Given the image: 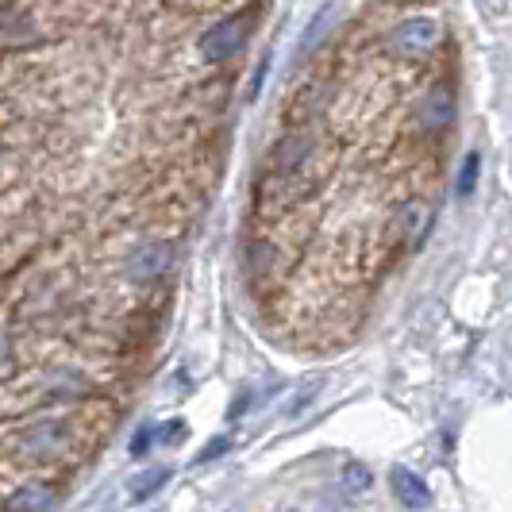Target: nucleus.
Wrapping results in <instances>:
<instances>
[{"instance_id": "20e7f679", "label": "nucleus", "mask_w": 512, "mask_h": 512, "mask_svg": "<svg viewBox=\"0 0 512 512\" xmlns=\"http://www.w3.org/2000/svg\"><path fill=\"white\" fill-rule=\"evenodd\" d=\"M451 120H455V93H451V85H436L420 104V128L443 131L451 128Z\"/></svg>"}, {"instance_id": "f8f14e48", "label": "nucleus", "mask_w": 512, "mask_h": 512, "mask_svg": "<svg viewBox=\"0 0 512 512\" xmlns=\"http://www.w3.org/2000/svg\"><path fill=\"white\" fill-rule=\"evenodd\" d=\"M158 482H166V470H151L147 478H139V486H135V497H143L147 489H158Z\"/></svg>"}, {"instance_id": "7ed1b4c3", "label": "nucleus", "mask_w": 512, "mask_h": 512, "mask_svg": "<svg viewBox=\"0 0 512 512\" xmlns=\"http://www.w3.org/2000/svg\"><path fill=\"white\" fill-rule=\"evenodd\" d=\"M243 35H247V16H228L220 24H212L201 35V58L208 62H220V58H231V54L243 47Z\"/></svg>"}, {"instance_id": "0eeeda50", "label": "nucleus", "mask_w": 512, "mask_h": 512, "mask_svg": "<svg viewBox=\"0 0 512 512\" xmlns=\"http://www.w3.org/2000/svg\"><path fill=\"white\" fill-rule=\"evenodd\" d=\"M8 509L12 512H47L58 509V493L51 486H24L8 497Z\"/></svg>"}, {"instance_id": "f03ea898", "label": "nucleus", "mask_w": 512, "mask_h": 512, "mask_svg": "<svg viewBox=\"0 0 512 512\" xmlns=\"http://www.w3.org/2000/svg\"><path fill=\"white\" fill-rule=\"evenodd\" d=\"M439 35H443V27L436 16H412L393 31V51L405 54V58H420L436 47Z\"/></svg>"}, {"instance_id": "1a4fd4ad", "label": "nucleus", "mask_w": 512, "mask_h": 512, "mask_svg": "<svg viewBox=\"0 0 512 512\" xmlns=\"http://www.w3.org/2000/svg\"><path fill=\"white\" fill-rule=\"evenodd\" d=\"M27 447L39 455V459H47V455H58V447H62V428H54V424H43V428H35L31 439H27Z\"/></svg>"}, {"instance_id": "6e6552de", "label": "nucleus", "mask_w": 512, "mask_h": 512, "mask_svg": "<svg viewBox=\"0 0 512 512\" xmlns=\"http://www.w3.org/2000/svg\"><path fill=\"white\" fill-rule=\"evenodd\" d=\"M424 224H428V212H424V205H420V201H409V205L397 212V228H401V235H405L409 243H416V239H420Z\"/></svg>"}, {"instance_id": "4468645a", "label": "nucleus", "mask_w": 512, "mask_h": 512, "mask_svg": "<svg viewBox=\"0 0 512 512\" xmlns=\"http://www.w3.org/2000/svg\"><path fill=\"white\" fill-rule=\"evenodd\" d=\"M224 447H228V443H224V439H216V443H208V447H205V455H201V459H216V455H220V451H224Z\"/></svg>"}, {"instance_id": "9b49d317", "label": "nucleus", "mask_w": 512, "mask_h": 512, "mask_svg": "<svg viewBox=\"0 0 512 512\" xmlns=\"http://www.w3.org/2000/svg\"><path fill=\"white\" fill-rule=\"evenodd\" d=\"M474 185H478V154H466L462 174H459V181H455V193H459V197H470Z\"/></svg>"}, {"instance_id": "f257e3e1", "label": "nucleus", "mask_w": 512, "mask_h": 512, "mask_svg": "<svg viewBox=\"0 0 512 512\" xmlns=\"http://www.w3.org/2000/svg\"><path fill=\"white\" fill-rule=\"evenodd\" d=\"M170 266H174V247H170L166 239H147V243H139L128 255V278L135 285H151V282H158Z\"/></svg>"}, {"instance_id": "ddd939ff", "label": "nucleus", "mask_w": 512, "mask_h": 512, "mask_svg": "<svg viewBox=\"0 0 512 512\" xmlns=\"http://www.w3.org/2000/svg\"><path fill=\"white\" fill-rule=\"evenodd\" d=\"M154 439V432L151 428H143V432H139V436H135V443H131V451H135V455H143V451H147V443H151Z\"/></svg>"}, {"instance_id": "423d86ee", "label": "nucleus", "mask_w": 512, "mask_h": 512, "mask_svg": "<svg viewBox=\"0 0 512 512\" xmlns=\"http://www.w3.org/2000/svg\"><path fill=\"white\" fill-rule=\"evenodd\" d=\"M308 162V139L305 135H285L274 151V174L278 178H293L297 170H305Z\"/></svg>"}, {"instance_id": "39448f33", "label": "nucleus", "mask_w": 512, "mask_h": 512, "mask_svg": "<svg viewBox=\"0 0 512 512\" xmlns=\"http://www.w3.org/2000/svg\"><path fill=\"white\" fill-rule=\"evenodd\" d=\"M389 482H393V493L405 509H428L432 505V489L424 486L420 474H412L409 466H393L389 470Z\"/></svg>"}, {"instance_id": "9d476101", "label": "nucleus", "mask_w": 512, "mask_h": 512, "mask_svg": "<svg viewBox=\"0 0 512 512\" xmlns=\"http://www.w3.org/2000/svg\"><path fill=\"white\" fill-rule=\"evenodd\" d=\"M370 482H374V478H370V470H366L362 462H347V466H343V489H347V493H366Z\"/></svg>"}]
</instances>
